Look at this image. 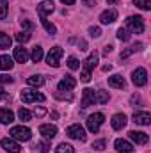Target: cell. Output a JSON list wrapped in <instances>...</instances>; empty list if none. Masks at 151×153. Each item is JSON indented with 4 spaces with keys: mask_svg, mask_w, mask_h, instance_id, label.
I'll use <instances>...</instances> for the list:
<instances>
[{
    "mask_svg": "<svg viewBox=\"0 0 151 153\" xmlns=\"http://www.w3.org/2000/svg\"><path fill=\"white\" fill-rule=\"evenodd\" d=\"M126 30L133 32V34H142L144 32V20L141 16H128L126 18Z\"/></svg>",
    "mask_w": 151,
    "mask_h": 153,
    "instance_id": "1",
    "label": "cell"
},
{
    "mask_svg": "<svg viewBox=\"0 0 151 153\" xmlns=\"http://www.w3.org/2000/svg\"><path fill=\"white\" fill-rule=\"evenodd\" d=\"M11 137L13 139H16V141H29L30 137H32V132H30V128H27V126H13L11 128Z\"/></svg>",
    "mask_w": 151,
    "mask_h": 153,
    "instance_id": "2",
    "label": "cell"
},
{
    "mask_svg": "<svg viewBox=\"0 0 151 153\" xmlns=\"http://www.w3.org/2000/svg\"><path fill=\"white\" fill-rule=\"evenodd\" d=\"M103 121H105V116L101 114V112H94V114H91L89 117H87V128H89V132L96 134V132L100 130V126L103 125Z\"/></svg>",
    "mask_w": 151,
    "mask_h": 153,
    "instance_id": "3",
    "label": "cell"
},
{
    "mask_svg": "<svg viewBox=\"0 0 151 153\" xmlns=\"http://www.w3.org/2000/svg\"><path fill=\"white\" fill-rule=\"evenodd\" d=\"M62 55H64V50H62L61 46H53V48L48 52V55H46V62H48L50 66H53V68H59Z\"/></svg>",
    "mask_w": 151,
    "mask_h": 153,
    "instance_id": "4",
    "label": "cell"
},
{
    "mask_svg": "<svg viewBox=\"0 0 151 153\" xmlns=\"http://www.w3.org/2000/svg\"><path fill=\"white\" fill-rule=\"evenodd\" d=\"M66 134H68V137H71L75 141H80V143H84L87 139V134H85V130H84L82 125H71V126H68Z\"/></svg>",
    "mask_w": 151,
    "mask_h": 153,
    "instance_id": "5",
    "label": "cell"
},
{
    "mask_svg": "<svg viewBox=\"0 0 151 153\" xmlns=\"http://www.w3.org/2000/svg\"><path fill=\"white\" fill-rule=\"evenodd\" d=\"M21 100H23V103H34V102H44V96L38 91L23 89L21 91Z\"/></svg>",
    "mask_w": 151,
    "mask_h": 153,
    "instance_id": "6",
    "label": "cell"
},
{
    "mask_svg": "<svg viewBox=\"0 0 151 153\" xmlns=\"http://www.w3.org/2000/svg\"><path fill=\"white\" fill-rule=\"evenodd\" d=\"M132 82L137 85V87H142L148 84V71L144 68H137L133 73H132Z\"/></svg>",
    "mask_w": 151,
    "mask_h": 153,
    "instance_id": "7",
    "label": "cell"
},
{
    "mask_svg": "<svg viewBox=\"0 0 151 153\" xmlns=\"http://www.w3.org/2000/svg\"><path fill=\"white\" fill-rule=\"evenodd\" d=\"M53 11H55V5H53L52 0H43V2L38 5V13H39V18H41V20L46 18L48 14H52Z\"/></svg>",
    "mask_w": 151,
    "mask_h": 153,
    "instance_id": "8",
    "label": "cell"
},
{
    "mask_svg": "<svg viewBox=\"0 0 151 153\" xmlns=\"http://www.w3.org/2000/svg\"><path fill=\"white\" fill-rule=\"evenodd\" d=\"M96 103V91L94 89H84L82 93V107H91Z\"/></svg>",
    "mask_w": 151,
    "mask_h": 153,
    "instance_id": "9",
    "label": "cell"
},
{
    "mask_svg": "<svg viewBox=\"0 0 151 153\" xmlns=\"http://www.w3.org/2000/svg\"><path fill=\"white\" fill-rule=\"evenodd\" d=\"M39 134H41L46 141H52V139L57 135V126H55V125H41V126H39Z\"/></svg>",
    "mask_w": 151,
    "mask_h": 153,
    "instance_id": "10",
    "label": "cell"
},
{
    "mask_svg": "<svg viewBox=\"0 0 151 153\" xmlns=\"http://www.w3.org/2000/svg\"><path fill=\"white\" fill-rule=\"evenodd\" d=\"M2 148H4L5 152H9V153H20L21 152V146H20L14 139H9V137L2 139Z\"/></svg>",
    "mask_w": 151,
    "mask_h": 153,
    "instance_id": "11",
    "label": "cell"
},
{
    "mask_svg": "<svg viewBox=\"0 0 151 153\" xmlns=\"http://www.w3.org/2000/svg\"><path fill=\"white\" fill-rule=\"evenodd\" d=\"M128 135H130V139L133 141V143H137V144H148V141H150V137H148V134L146 132H137V130H132V132H128Z\"/></svg>",
    "mask_w": 151,
    "mask_h": 153,
    "instance_id": "12",
    "label": "cell"
},
{
    "mask_svg": "<svg viewBox=\"0 0 151 153\" xmlns=\"http://www.w3.org/2000/svg\"><path fill=\"white\" fill-rule=\"evenodd\" d=\"M115 20H117V11H114V9H107V11H103L100 14V22L103 25H110Z\"/></svg>",
    "mask_w": 151,
    "mask_h": 153,
    "instance_id": "13",
    "label": "cell"
},
{
    "mask_svg": "<svg viewBox=\"0 0 151 153\" xmlns=\"http://www.w3.org/2000/svg\"><path fill=\"white\" fill-rule=\"evenodd\" d=\"M76 85V80L73 78L71 75H66L61 82H59V85H57V89L59 91H71L73 87Z\"/></svg>",
    "mask_w": 151,
    "mask_h": 153,
    "instance_id": "14",
    "label": "cell"
},
{
    "mask_svg": "<svg viewBox=\"0 0 151 153\" xmlns=\"http://www.w3.org/2000/svg\"><path fill=\"white\" fill-rule=\"evenodd\" d=\"M114 146H115V150H117L119 153H132L133 152L132 143H128V141H124V139H115Z\"/></svg>",
    "mask_w": 151,
    "mask_h": 153,
    "instance_id": "15",
    "label": "cell"
},
{
    "mask_svg": "<svg viewBox=\"0 0 151 153\" xmlns=\"http://www.w3.org/2000/svg\"><path fill=\"white\" fill-rule=\"evenodd\" d=\"M110 125H112L114 130H123L126 126V116L124 114H114L110 119Z\"/></svg>",
    "mask_w": 151,
    "mask_h": 153,
    "instance_id": "16",
    "label": "cell"
},
{
    "mask_svg": "<svg viewBox=\"0 0 151 153\" xmlns=\"http://www.w3.org/2000/svg\"><path fill=\"white\" fill-rule=\"evenodd\" d=\"M133 123L148 126V125H151V114L150 112H135L133 114Z\"/></svg>",
    "mask_w": 151,
    "mask_h": 153,
    "instance_id": "17",
    "label": "cell"
},
{
    "mask_svg": "<svg viewBox=\"0 0 151 153\" xmlns=\"http://www.w3.org/2000/svg\"><path fill=\"white\" fill-rule=\"evenodd\" d=\"M98 59H100V55H98L96 52L89 53V57L84 61V70H85V71H91L93 68H96V64H98Z\"/></svg>",
    "mask_w": 151,
    "mask_h": 153,
    "instance_id": "18",
    "label": "cell"
},
{
    "mask_svg": "<svg viewBox=\"0 0 151 153\" xmlns=\"http://www.w3.org/2000/svg\"><path fill=\"white\" fill-rule=\"evenodd\" d=\"M27 59H29V52H27V48H23V46H16L14 48V61L16 62H27Z\"/></svg>",
    "mask_w": 151,
    "mask_h": 153,
    "instance_id": "19",
    "label": "cell"
},
{
    "mask_svg": "<svg viewBox=\"0 0 151 153\" xmlns=\"http://www.w3.org/2000/svg\"><path fill=\"white\" fill-rule=\"evenodd\" d=\"M109 85L115 87V89H124L126 82H124V78L121 75H112V76H109Z\"/></svg>",
    "mask_w": 151,
    "mask_h": 153,
    "instance_id": "20",
    "label": "cell"
},
{
    "mask_svg": "<svg viewBox=\"0 0 151 153\" xmlns=\"http://www.w3.org/2000/svg\"><path fill=\"white\" fill-rule=\"evenodd\" d=\"M13 121H14L13 111H9V109H0V123H2V125H9V123H13Z\"/></svg>",
    "mask_w": 151,
    "mask_h": 153,
    "instance_id": "21",
    "label": "cell"
},
{
    "mask_svg": "<svg viewBox=\"0 0 151 153\" xmlns=\"http://www.w3.org/2000/svg\"><path fill=\"white\" fill-rule=\"evenodd\" d=\"M142 43H133L130 48H126L124 52H121V59H126V57H130L132 53H135V52H139V50H142Z\"/></svg>",
    "mask_w": 151,
    "mask_h": 153,
    "instance_id": "22",
    "label": "cell"
},
{
    "mask_svg": "<svg viewBox=\"0 0 151 153\" xmlns=\"http://www.w3.org/2000/svg\"><path fill=\"white\" fill-rule=\"evenodd\" d=\"M27 84H29V85H34V87H41V85L44 84V76L32 75V76H29V78H27Z\"/></svg>",
    "mask_w": 151,
    "mask_h": 153,
    "instance_id": "23",
    "label": "cell"
},
{
    "mask_svg": "<svg viewBox=\"0 0 151 153\" xmlns=\"http://www.w3.org/2000/svg\"><path fill=\"white\" fill-rule=\"evenodd\" d=\"M13 66H14V62H13V59L9 55H2L0 57V70H11Z\"/></svg>",
    "mask_w": 151,
    "mask_h": 153,
    "instance_id": "24",
    "label": "cell"
},
{
    "mask_svg": "<svg viewBox=\"0 0 151 153\" xmlns=\"http://www.w3.org/2000/svg\"><path fill=\"white\" fill-rule=\"evenodd\" d=\"M43 55H44V53H43V48H41V46H34V48H32V53H30V59H32L34 62H39V61L43 59Z\"/></svg>",
    "mask_w": 151,
    "mask_h": 153,
    "instance_id": "25",
    "label": "cell"
},
{
    "mask_svg": "<svg viewBox=\"0 0 151 153\" xmlns=\"http://www.w3.org/2000/svg\"><path fill=\"white\" fill-rule=\"evenodd\" d=\"M55 153H75V150H73V146H71V144L61 143V144L55 148Z\"/></svg>",
    "mask_w": 151,
    "mask_h": 153,
    "instance_id": "26",
    "label": "cell"
},
{
    "mask_svg": "<svg viewBox=\"0 0 151 153\" xmlns=\"http://www.w3.org/2000/svg\"><path fill=\"white\" fill-rule=\"evenodd\" d=\"M41 23H43V27H44V30H46L48 34H57V27H55L53 23H50L46 18H43V20H41Z\"/></svg>",
    "mask_w": 151,
    "mask_h": 153,
    "instance_id": "27",
    "label": "cell"
},
{
    "mask_svg": "<svg viewBox=\"0 0 151 153\" xmlns=\"http://www.w3.org/2000/svg\"><path fill=\"white\" fill-rule=\"evenodd\" d=\"M55 98L57 100H68V102H71L73 94H71V91H55Z\"/></svg>",
    "mask_w": 151,
    "mask_h": 153,
    "instance_id": "28",
    "label": "cell"
},
{
    "mask_svg": "<svg viewBox=\"0 0 151 153\" xmlns=\"http://www.w3.org/2000/svg\"><path fill=\"white\" fill-rule=\"evenodd\" d=\"M18 117H20V119H21V121H23V123H27V121H30V119H32V112H30V111H27V109H23V107H21V109H20V111H18Z\"/></svg>",
    "mask_w": 151,
    "mask_h": 153,
    "instance_id": "29",
    "label": "cell"
},
{
    "mask_svg": "<svg viewBox=\"0 0 151 153\" xmlns=\"http://www.w3.org/2000/svg\"><path fill=\"white\" fill-rule=\"evenodd\" d=\"M133 5H137L142 11H150L151 9V0H133Z\"/></svg>",
    "mask_w": 151,
    "mask_h": 153,
    "instance_id": "30",
    "label": "cell"
},
{
    "mask_svg": "<svg viewBox=\"0 0 151 153\" xmlns=\"http://www.w3.org/2000/svg\"><path fill=\"white\" fill-rule=\"evenodd\" d=\"M0 48H11V38L4 32H0Z\"/></svg>",
    "mask_w": 151,
    "mask_h": 153,
    "instance_id": "31",
    "label": "cell"
},
{
    "mask_svg": "<svg viewBox=\"0 0 151 153\" xmlns=\"http://www.w3.org/2000/svg\"><path fill=\"white\" fill-rule=\"evenodd\" d=\"M117 39H119V41H123V43L130 41V32H128L126 29H123V27H121V29L117 30Z\"/></svg>",
    "mask_w": 151,
    "mask_h": 153,
    "instance_id": "32",
    "label": "cell"
},
{
    "mask_svg": "<svg viewBox=\"0 0 151 153\" xmlns=\"http://www.w3.org/2000/svg\"><path fill=\"white\" fill-rule=\"evenodd\" d=\"M109 93L107 91H98V94H96V102H100V103H107L109 102Z\"/></svg>",
    "mask_w": 151,
    "mask_h": 153,
    "instance_id": "33",
    "label": "cell"
},
{
    "mask_svg": "<svg viewBox=\"0 0 151 153\" xmlns=\"http://www.w3.org/2000/svg\"><path fill=\"white\" fill-rule=\"evenodd\" d=\"M7 0H0V20H4L7 16Z\"/></svg>",
    "mask_w": 151,
    "mask_h": 153,
    "instance_id": "34",
    "label": "cell"
},
{
    "mask_svg": "<svg viewBox=\"0 0 151 153\" xmlns=\"http://www.w3.org/2000/svg\"><path fill=\"white\" fill-rule=\"evenodd\" d=\"M30 39V34L27 32V30H23V32H18L16 34V41H20V43H27Z\"/></svg>",
    "mask_w": 151,
    "mask_h": 153,
    "instance_id": "35",
    "label": "cell"
},
{
    "mask_svg": "<svg viewBox=\"0 0 151 153\" xmlns=\"http://www.w3.org/2000/svg\"><path fill=\"white\" fill-rule=\"evenodd\" d=\"M36 150H38L39 153H48L50 152V144H48L46 141H44V143H38V144H36Z\"/></svg>",
    "mask_w": 151,
    "mask_h": 153,
    "instance_id": "36",
    "label": "cell"
},
{
    "mask_svg": "<svg viewBox=\"0 0 151 153\" xmlns=\"http://www.w3.org/2000/svg\"><path fill=\"white\" fill-rule=\"evenodd\" d=\"M68 68H70V70H78V68H80V62H78L76 57H70V59H68Z\"/></svg>",
    "mask_w": 151,
    "mask_h": 153,
    "instance_id": "37",
    "label": "cell"
},
{
    "mask_svg": "<svg viewBox=\"0 0 151 153\" xmlns=\"http://www.w3.org/2000/svg\"><path fill=\"white\" fill-rule=\"evenodd\" d=\"M105 144H107V143H105L103 139H100V141H94V143H93V148L98 150V152H101V150H105Z\"/></svg>",
    "mask_w": 151,
    "mask_h": 153,
    "instance_id": "38",
    "label": "cell"
},
{
    "mask_svg": "<svg viewBox=\"0 0 151 153\" xmlns=\"http://www.w3.org/2000/svg\"><path fill=\"white\" fill-rule=\"evenodd\" d=\"M89 34H91L93 38H100V36H101V29H100V27H91V29H89Z\"/></svg>",
    "mask_w": 151,
    "mask_h": 153,
    "instance_id": "39",
    "label": "cell"
},
{
    "mask_svg": "<svg viewBox=\"0 0 151 153\" xmlns=\"http://www.w3.org/2000/svg\"><path fill=\"white\" fill-rule=\"evenodd\" d=\"M4 84H13V76L0 75V85H4Z\"/></svg>",
    "mask_w": 151,
    "mask_h": 153,
    "instance_id": "40",
    "label": "cell"
},
{
    "mask_svg": "<svg viewBox=\"0 0 151 153\" xmlns=\"http://www.w3.org/2000/svg\"><path fill=\"white\" fill-rule=\"evenodd\" d=\"M80 80H82V82H89V80H91V71H85V70H84V71L80 73Z\"/></svg>",
    "mask_w": 151,
    "mask_h": 153,
    "instance_id": "41",
    "label": "cell"
},
{
    "mask_svg": "<svg viewBox=\"0 0 151 153\" xmlns=\"http://www.w3.org/2000/svg\"><path fill=\"white\" fill-rule=\"evenodd\" d=\"M21 27H25V29H27V32L34 29V25H32V23H30L29 20H21Z\"/></svg>",
    "mask_w": 151,
    "mask_h": 153,
    "instance_id": "42",
    "label": "cell"
},
{
    "mask_svg": "<svg viewBox=\"0 0 151 153\" xmlns=\"http://www.w3.org/2000/svg\"><path fill=\"white\" fill-rule=\"evenodd\" d=\"M112 45H107V46H105V48H103V55H109V53H110V52H112Z\"/></svg>",
    "mask_w": 151,
    "mask_h": 153,
    "instance_id": "43",
    "label": "cell"
},
{
    "mask_svg": "<svg viewBox=\"0 0 151 153\" xmlns=\"http://www.w3.org/2000/svg\"><path fill=\"white\" fill-rule=\"evenodd\" d=\"M84 4H85L87 7H94V5H96V0H84Z\"/></svg>",
    "mask_w": 151,
    "mask_h": 153,
    "instance_id": "44",
    "label": "cell"
},
{
    "mask_svg": "<svg viewBox=\"0 0 151 153\" xmlns=\"http://www.w3.org/2000/svg\"><path fill=\"white\" fill-rule=\"evenodd\" d=\"M11 96H9V93H4L2 89H0V100H9Z\"/></svg>",
    "mask_w": 151,
    "mask_h": 153,
    "instance_id": "45",
    "label": "cell"
},
{
    "mask_svg": "<svg viewBox=\"0 0 151 153\" xmlns=\"http://www.w3.org/2000/svg\"><path fill=\"white\" fill-rule=\"evenodd\" d=\"M34 114H36V116H43V114H44V109H41V107H39V109L34 111Z\"/></svg>",
    "mask_w": 151,
    "mask_h": 153,
    "instance_id": "46",
    "label": "cell"
},
{
    "mask_svg": "<svg viewBox=\"0 0 151 153\" xmlns=\"http://www.w3.org/2000/svg\"><path fill=\"white\" fill-rule=\"evenodd\" d=\"M139 102H141V98H139L137 94H133V96H132V103H139Z\"/></svg>",
    "mask_w": 151,
    "mask_h": 153,
    "instance_id": "47",
    "label": "cell"
},
{
    "mask_svg": "<svg viewBox=\"0 0 151 153\" xmlns=\"http://www.w3.org/2000/svg\"><path fill=\"white\" fill-rule=\"evenodd\" d=\"M62 4H66V5H73L75 4V0H61Z\"/></svg>",
    "mask_w": 151,
    "mask_h": 153,
    "instance_id": "48",
    "label": "cell"
},
{
    "mask_svg": "<svg viewBox=\"0 0 151 153\" xmlns=\"http://www.w3.org/2000/svg\"><path fill=\"white\" fill-rule=\"evenodd\" d=\"M80 46H82L80 50H87V43L85 41H80Z\"/></svg>",
    "mask_w": 151,
    "mask_h": 153,
    "instance_id": "49",
    "label": "cell"
},
{
    "mask_svg": "<svg viewBox=\"0 0 151 153\" xmlns=\"http://www.w3.org/2000/svg\"><path fill=\"white\" fill-rule=\"evenodd\" d=\"M110 70H112V66H110V64H105V66H103V71H110Z\"/></svg>",
    "mask_w": 151,
    "mask_h": 153,
    "instance_id": "50",
    "label": "cell"
},
{
    "mask_svg": "<svg viewBox=\"0 0 151 153\" xmlns=\"http://www.w3.org/2000/svg\"><path fill=\"white\" fill-rule=\"evenodd\" d=\"M107 2H109V4H115V2H117V0H107Z\"/></svg>",
    "mask_w": 151,
    "mask_h": 153,
    "instance_id": "51",
    "label": "cell"
}]
</instances>
